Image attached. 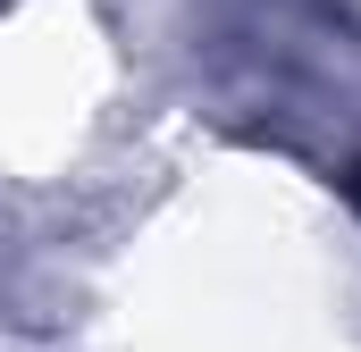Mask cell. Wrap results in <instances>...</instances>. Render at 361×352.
Returning a JSON list of instances; mask_svg holds the SVG:
<instances>
[{
    "label": "cell",
    "mask_w": 361,
    "mask_h": 352,
    "mask_svg": "<svg viewBox=\"0 0 361 352\" xmlns=\"http://www.w3.org/2000/svg\"><path fill=\"white\" fill-rule=\"evenodd\" d=\"M345 193H353V210H361V160H353V176H345Z\"/></svg>",
    "instance_id": "6da1fadb"
}]
</instances>
